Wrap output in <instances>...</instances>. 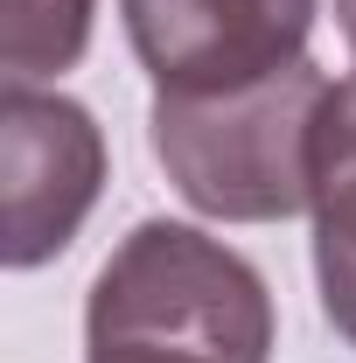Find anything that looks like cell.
I'll list each match as a JSON object with an SVG mask.
<instances>
[{
  "instance_id": "1",
  "label": "cell",
  "mask_w": 356,
  "mask_h": 363,
  "mask_svg": "<svg viewBox=\"0 0 356 363\" xmlns=\"http://www.w3.org/2000/svg\"><path fill=\"white\" fill-rule=\"evenodd\" d=\"M328 77L308 56L238 91H154L147 140L175 196L217 224H287L314 203Z\"/></svg>"
},
{
  "instance_id": "2",
  "label": "cell",
  "mask_w": 356,
  "mask_h": 363,
  "mask_svg": "<svg viewBox=\"0 0 356 363\" xmlns=\"http://www.w3.org/2000/svg\"><path fill=\"white\" fill-rule=\"evenodd\" d=\"M84 335L182 342L223 363H272V294L252 259L196 224L147 217L91 279Z\"/></svg>"
},
{
  "instance_id": "3",
  "label": "cell",
  "mask_w": 356,
  "mask_h": 363,
  "mask_svg": "<svg viewBox=\"0 0 356 363\" xmlns=\"http://www.w3.org/2000/svg\"><path fill=\"white\" fill-rule=\"evenodd\" d=\"M0 182H7V272L49 266L105 196V133L77 98L35 84L0 91Z\"/></svg>"
},
{
  "instance_id": "4",
  "label": "cell",
  "mask_w": 356,
  "mask_h": 363,
  "mask_svg": "<svg viewBox=\"0 0 356 363\" xmlns=\"http://www.w3.org/2000/svg\"><path fill=\"white\" fill-rule=\"evenodd\" d=\"M154 91H238L301 63L321 0H119Z\"/></svg>"
},
{
  "instance_id": "5",
  "label": "cell",
  "mask_w": 356,
  "mask_h": 363,
  "mask_svg": "<svg viewBox=\"0 0 356 363\" xmlns=\"http://www.w3.org/2000/svg\"><path fill=\"white\" fill-rule=\"evenodd\" d=\"M314 279L321 315L356 350V77L328 84L321 126H314Z\"/></svg>"
},
{
  "instance_id": "6",
  "label": "cell",
  "mask_w": 356,
  "mask_h": 363,
  "mask_svg": "<svg viewBox=\"0 0 356 363\" xmlns=\"http://www.w3.org/2000/svg\"><path fill=\"white\" fill-rule=\"evenodd\" d=\"M91 14H98V0H0V70H7V84L77 70V56L91 49Z\"/></svg>"
},
{
  "instance_id": "7",
  "label": "cell",
  "mask_w": 356,
  "mask_h": 363,
  "mask_svg": "<svg viewBox=\"0 0 356 363\" xmlns=\"http://www.w3.org/2000/svg\"><path fill=\"white\" fill-rule=\"evenodd\" d=\"M335 21H343V43H350V56H356V0H335Z\"/></svg>"
}]
</instances>
